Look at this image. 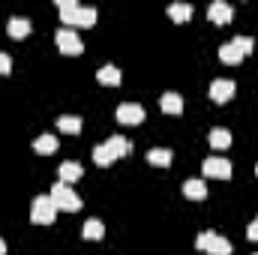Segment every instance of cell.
<instances>
[{
    "label": "cell",
    "instance_id": "obj_12",
    "mask_svg": "<svg viewBox=\"0 0 258 255\" xmlns=\"http://www.w3.org/2000/svg\"><path fill=\"white\" fill-rule=\"evenodd\" d=\"M57 9H60L63 24H78V6H75L72 0H60V3H57Z\"/></svg>",
    "mask_w": 258,
    "mask_h": 255
},
{
    "label": "cell",
    "instance_id": "obj_14",
    "mask_svg": "<svg viewBox=\"0 0 258 255\" xmlns=\"http://www.w3.org/2000/svg\"><path fill=\"white\" fill-rule=\"evenodd\" d=\"M219 57H222V63H240L243 51H240L234 42H228V45H222V48H219Z\"/></svg>",
    "mask_w": 258,
    "mask_h": 255
},
{
    "label": "cell",
    "instance_id": "obj_31",
    "mask_svg": "<svg viewBox=\"0 0 258 255\" xmlns=\"http://www.w3.org/2000/svg\"><path fill=\"white\" fill-rule=\"evenodd\" d=\"M255 222H258V219H255Z\"/></svg>",
    "mask_w": 258,
    "mask_h": 255
},
{
    "label": "cell",
    "instance_id": "obj_23",
    "mask_svg": "<svg viewBox=\"0 0 258 255\" xmlns=\"http://www.w3.org/2000/svg\"><path fill=\"white\" fill-rule=\"evenodd\" d=\"M84 237H87V240L102 237V222H99V219H87V225H84Z\"/></svg>",
    "mask_w": 258,
    "mask_h": 255
},
{
    "label": "cell",
    "instance_id": "obj_17",
    "mask_svg": "<svg viewBox=\"0 0 258 255\" xmlns=\"http://www.w3.org/2000/svg\"><path fill=\"white\" fill-rule=\"evenodd\" d=\"M33 150H36V153H51V150H57V138H54V135H39V138L33 141Z\"/></svg>",
    "mask_w": 258,
    "mask_h": 255
},
{
    "label": "cell",
    "instance_id": "obj_30",
    "mask_svg": "<svg viewBox=\"0 0 258 255\" xmlns=\"http://www.w3.org/2000/svg\"><path fill=\"white\" fill-rule=\"evenodd\" d=\"M255 171H258V165H255Z\"/></svg>",
    "mask_w": 258,
    "mask_h": 255
},
{
    "label": "cell",
    "instance_id": "obj_11",
    "mask_svg": "<svg viewBox=\"0 0 258 255\" xmlns=\"http://www.w3.org/2000/svg\"><path fill=\"white\" fill-rule=\"evenodd\" d=\"M162 111H165V114H180V111H183L180 93H165V96H162Z\"/></svg>",
    "mask_w": 258,
    "mask_h": 255
},
{
    "label": "cell",
    "instance_id": "obj_20",
    "mask_svg": "<svg viewBox=\"0 0 258 255\" xmlns=\"http://www.w3.org/2000/svg\"><path fill=\"white\" fill-rule=\"evenodd\" d=\"M147 162H153V165H168V162H171V150H165V147L147 150Z\"/></svg>",
    "mask_w": 258,
    "mask_h": 255
},
{
    "label": "cell",
    "instance_id": "obj_8",
    "mask_svg": "<svg viewBox=\"0 0 258 255\" xmlns=\"http://www.w3.org/2000/svg\"><path fill=\"white\" fill-rule=\"evenodd\" d=\"M105 144H108V150L114 153V159H117V156H129V153H132V144H129L123 135H111Z\"/></svg>",
    "mask_w": 258,
    "mask_h": 255
},
{
    "label": "cell",
    "instance_id": "obj_4",
    "mask_svg": "<svg viewBox=\"0 0 258 255\" xmlns=\"http://www.w3.org/2000/svg\"><path fill=\"white\" fill-rule=\"evenodd\" d=\"M204 174H207V177L228 180V177H231V162H228V159H219V156H207V159H204Z\"/></svg>",
    "mask_w": 258,
    "mask_h": 255
},
{
    "label": "cell",
    "instance_id": "obj_16",
    "mask_svg": "<svg viewBox=\"0 0 258 255\" xmlns=\"http://www.w3.org/2000/svg\"><path fill=\"white\" fill-rule=\"evenodd\" d=\"M96 78H99L102 84H120V69L108 63V66H102V69L96 72Z\"/></svg>",
    "mask_w": 258,
    "mask_h": 255
},
{
    "label": "cell",
    "instance_id": "obj_9",
    "mask_svg": "<svg viewBox=\"0 0 258 255\" xmlns=\"http://www.w3.org/2000/svg\"><path fill=\"white\" fill-rule=\"evenodd\" d=\"M6 30H9V36L21 39V36H27V33H30V21H27V18H21V15H15V18H9Z\"/></svg>",
    "mask_w": 258,
    "mask_h": 255
},
{
    "label": "cell",
    "instance_id": "obj_26",
    "mask_svg": "<svg viewBox=\"0 0 258 255\" xmlns=\"http://www.w3.org/2000/svg\"><path fill=\"white\" fill-rule=\"evenodd\" d=\"M213 237H216V231H201V234H198V240H195V246H198V249H207Z\"/></svg>",
    "mask_w": 258,
    "mask_h": 255
},
{
    "label": "cell",
    "instance_id": "obj_18",
    "mask_svg": "<svg viewBox=\"0 0 258 255\" xmlns=\"http://www.w3.org/2000/svg\"><path fill=\"white\" fill-rule=\"evenodd\" d=\"M168 15H171L174 21H186V18L192 15V6H189V3H171V6H168Z\"/></svg>",
    "mask_w": 258,
    "mask_h": 255
},
{
    "label": "cell",
    "instance_id": "obj_13",
    "mask_svg": "<svg viewBox=\"0 0 258 255\" xmlns=\"http://www.w3.org/2000/svg\"><path fill=\"white\" fill-rule=\"evenodd\" d=\"M78 177H81V165H78V162L69 159V162L60 165V183H72V180H78Z\"/></svg>",
    "mask_w": 258,
    "mask_h": 255
},
{
    "label": "cell",
    "instance_id": "obj_19",
    "mask_svg": "<svg viewBox=\"0 0 258 255\" xmlns=\"http://www.w3.org/2000/svg\"><path fill=\"white\" fill-rule=\"evenodd\" d=\"M207 252H210V255H231V243H228L225 237H219V234H216V237L210 240Z\"/></svg>",
    "mask_w": 258,
    "mask_h": 255
},
{
    "label": "cell",
    "instance_id": "obj_21",
    "mask_svg": "<svg viewBox=\"0 0 258 255\" xmlns=\"http://www.w3.org/2000/svg\"><path fill=\"white\" fill-rule=\"evenodd\" d=\"M114 159V153L108 150V144H96V150H93V162L96 165H108Z\"/></svg>",
    "mask_w": 258,
    "mask_h": 255
},
{
    "label": "cell",
    "instance_id": "obj_5",
    "mask_svg": "<svg viewBox=\"0 0 258 255\" xmlns=\"http://www.w3.org/2000/svg\"><path fill=\"white\" fill-rule=\"evenodd\" d=\"M210 96H213L216 102H228V99L234 96V81H231V78H216V81L210 84Z\"/></svg>",
    "mask_w": 258,
    "mask_h": 255
},
{
    "label": "cell",
    "instance_id": "obj_3",
    "mask_svg": "<svg viewBox=\"0 0 258 255\" xmlns=\"http://www.w3.org/2000/svg\"><path fill=\"white\" fill-rule=\"evenodd\" d=\"M57 48H60L63 54H81V51H84V45H81V39L75 36L72 27H60V30H57Z\"/></svg>",
    "mask_w": 258,
    "mask_h": 255
},
{
    "label": "cell",
    "instance_id": "obj_7",
    "mask_svg": "<svg viewBox=\"0 0 258 255\" xmlns=\"http://www.w3.org/2000/svg\"><path fill=\"white\" fill-rule=\"evenodd\" d=\"M207 15H210V21H216V24H225V21H231V6H228L225 0H216V3H210Z\"/></svg>",
    "mask_w": 258,
    "mask_h": 255
},
{
    "label": "cell",
    "instance_id": "obj_1",
    "mask_svg": "<svg viewBox=\"0 0 258 255\" xmlns=\"http://www.w3.org/2000/svg\"><path fill=\"white\" fill-rule=\"evenodd\" d=\"M48 198L54 201V207H57V210H78V207H81V198L72 192L69 183H54Z\"/></svg>",
    "mask_w": 258,
    "mask_h": 255
},
{
    "label": "cell",
    "instance_id": "obj_24",
    "mask_svg": "<svg viewBox=\"0 0 258 255\" xmlns=\"http://www.w3.org/2000/svg\"><path fill=\"white\" fill-rule=\"evenodd\" d=\"M57 126L63 129V132H78V129H81V120L72 117V114H63V117L57 120Z\"/></svg>",
    "mask_w": 258,
    "mask_h": 255
},
{
    "label": "cell",
    "instance_id": "obj_6",
    "mask_svg": "<svg viewBox=\"0 0 258 255\" xmlns=\"http://www.w3.org/2000/svg\"><path fill=\"white\" fill-rule=\"evenodd\" d=\"M117 120H120V123H141V120H144V108H141L138 102H123V105L117 108Z\"/></svg>",
    "mask_w": 258,
    "mask_h": 255
},
{
    "label": "cell",
    "instance_id": "obj_2",
    "mask_svg": "<svg viewBox=\"0 0 258 255\" xmlns=\"http://www.w3.org/2000/svg\"><path fill=\"white\" fill-rule=\"evenodd\" d=\"M54 216H57V207H54V201H51L48 195H39V198H33V207H30V219H33V222H39V225H48Z\"/></svg>",
    "mask_w": 258,
    "mask_h": 255
},
{
    "label": "cell",
    "instance_id": "obj_15",
    "mask_svg": "<svg viewBox=\"0 0 258 255\" xmlns=\"http://www.w3.org/2000/svg\"><path fill=\"white\" fill-rule=\"evenodd\" d=\"M228 144H231V132H228V129H213V132H210V147L225 150Z\"/></svg>",
    "mask_w": 258,
    "mask_h": 255
},
{
    "label": "cell",
    "instance_id": "obj_29",
    "mask_svg": "<svg viewBox=\"0 0 258 255\" xmlns=\"http://www.w3.org/2000/svg\"><path fill=\"white\" fill-rule=\"evenodd\" d=\"M6 252V243H3V240H0V255Z\"/></svg>",
    "mask_w": 258,
    "mask_h": 255
},
{
    "label": "cell",
    "instance_id": "obj_10",
    "mask_svg": "<svg viewBox=\"0 0 258 255\" xmlns=\"http://www.w3.org/2000/svg\"><path fill=\"white\" fill-rule=\"evenodd\" d=\"M183 192H186V198H192V201H204V198H207L204 180H186V183H183Z\"/></svg>",
    "mask_w": 258,
    "mask_h": 255
},
{
    "label": "cell",
    "instance_id": "obj_27",
    "mask_svg": "<svg viewBox=\"0 0 258 255\" xmlns=\"http://www.w3.org/2000/svg\"><path fill=\"white\" fill-rule=\"evenodd\" d=\"M12 69V60H9V54H0V75H6Z\"/></svg>",
    "mask_w": 258,
    "mask_h": 255
},
{
    "label": "cell",
    "instance_id": "obj_22",
    "mask_svg": "<svg viewBox=\"0 0 258 255\" xmlns=\"http://www.w3.org/2000/svg\"><path fill=\"white\" fill-rule=\"evenodd\" d=\"M96 21V9L93 6H78V24L81 27H90Z\"/></svg>",
    "mask_w": 258,
    "mask_h": 255
},
{
    "label": "cell",
    "instance_id": "obj_28",
    "mask_svg": "<svg viewBox=\"0 0 258 255\" xmlns=\"http://www.w3.org/2000/svg\"><path fill=\"white\" fill-rule=\"evenodd\" d=\"M246 237H249V240H258V222H249V228H246Z\"/></svg>",
    "mask_w": 258,
    "mask_h": 255
},
{
    "label": "cell",
    "instance_id": "obj_25",
    "mask_svg": "<svg viewBox=\"0 0 258 255\" xmlns=\"http://www.w3.org/2000/svg\"><path fill=\"white\" fill-rule=\"evenodd\" d=\"M231 42H234V45H237L243 54H249V51H252V45H255V42H252V36H234Z\"/></svg>",
    "mask_w": 258,
    "mask_h": 255
}]
</instances>
